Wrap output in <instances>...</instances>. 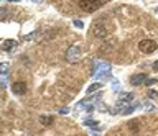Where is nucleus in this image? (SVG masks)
Segmentation results:
<instances>
[{
	"mask_svg": "<svg viewBox=\"0 0 158 136\" xmlns=\"http://www.w3.org/2000/svg\"><path fill=\"white\" fill-rule=\"evenodd\" d=\"M92 35H94L96 38H99V39H104V38L107 36V26L100 25V23L94 25V28H92Z\"/></svg>",
	"mask_w": 158,
	"mask_h": 136,
	"instance_id": "20e7f679",
	"label": "nucleus"
},
{
	"mask_svg": "<svg viewBox=\"0 0 158 136\" xmlns=\"http://www.w3.org/2000/svg\"><path fill=\"white\" fill-rule=\"evenodd\" d=\"M78 5L81 10H84V12H88V13H92V12H96L97 8L104 7V2H88V0H81Z\"/></svg>",
	"mask_w": 158,
	"mask_h": 136,
	"instance_id": "f257e3e1",
	"label": "nucleus"
},
{
	"mask_svg": "<svg viewBox=\"0 0 158 136\" xmlns=\"http://www.w3.org/2000/svg\"><path fill=\"white\" fill-rule=\"evenodd\" d=\"M97 89H100V84H94V85H91V87L88 89V92H89V94H92V92L97 90Z\"/></svg>",
	"mask_w": 158,
	"mask_h": 136,
	"instance_id": "9d476101",
	"label": "nucleus"
},
{
	"mask_svg": "<svg viewBox=\"0 0 158 136\" xmlns=\"http://www.w3.org/2000/svg\"><path fill=\"white\" fill-rule=\"evenodd\" d=\"M147 82V75L145 74H135L130 77V84L132 85H142V84Z\"/></svg>",
	"mask_w": 158,
	"mask_h": 136,
	"instance_id": "423d86ee",
	"label": "nucleus"
},
{
	"mask_svg": "<svg viewBox=\"0 0 158 136\" xmlns=\"http://www.w3.org/2000/svg\"><path fill=\"white\" fill-rule=\"evenodd\" d=\"M129 128L132 130L133 133H138V121H137V120H132V121H129Z\"/></svg>",
	"mask_w": 158,
	"mask_h": 136,
	"instance_id": "1a4fd4ad",
	"label": "nucleus"
},
{
	"mask_svg": "<svg viewBox=\"0 0 158 136\" xmlns=\"http://www.w3.org/2000/svg\"><path fill=\"white\" fill-rule=\"evenodd\" d=\"M138 48H140L142 53L150 54V53H153L158 46H157V43H155L153 39H142V41L138 43Z\"/></svg>",
	"mask_w": 158,
	"mask_h": 136,
	"instance_id": "f03ea898",
	"label": "nucleus"
},
{
	"mask_svg": "<svg viewBox=\"0 0 158 136\" xmlns=\"http://www.w3.org/2000/svg\"><path fill=\"white\" fill-rule=\"evenodd\" d=\"M15 44H17V41H15V39H5V41L2 43V49H4V51H9V49H12Z\"/></svg>",
	"mask_w": 158,
	"mask_h": 136,
	"instance_id": "0eeeda50",
	"label": "nucleus"
},
{
	"mask_svg": "<svg viewBox=\"0 0 158 136\" xmlns=\"http://www.w3.org/2000/svg\"><path fill=\"white\" fill-rule=\"evenodd\" d=\"M153 70H157V72H158V61L153 62Z\"/></svg>",
	"mask_w": 158,
	"mask_h": 136,
	"instance_id": "ddd939ff",
	"label": "nucleus"
},
{
	"mask_svg": "<svg viewBox=\"0 0 158 136\" xmlns=\"http://www.w3.org/2000/svg\"><path fill=\"white\" fill-rule=\"evenodd\" d=\"M66 59L69 62H78L81 59V48L79 46H71L66 51Z\"/></svg>",
	"mask_w": 158,
	"mask_h": 136,
	"instance_id": "7ed1b4c3",
	"label": "nucleus"
},
{
	"mask_svg": "<svg viewBox=\"0 0 158 136\" xmlns=\"http://www.w3.org/2000/svg\"><path fill=\"white\" fill-rule=\"evenodd\" d=\"M157 82H158L157 79H150V80H147L145 84H147V85H152V84H157Z\"/></svg>",
	"mask_w": 158,
	"mask_h": 136,
	"instance_id": "f8f14e48",
	"label": "nucleus"
},
{
	"mask_svg": "<svg viewBox=\"0 0 158 136\" xmlns=\"http://www.w3.org/2000/svg\"><path fill=\"white\" fill-rule=\"evenodd\" d=\"M40 121H41V125H45V126H50L54 121V118L53 116H40Z\"/></svg>",
	"mask_w": 158,
	"mask_h": 136,
	"instance_id": "6e6552de",
	"label": "nucleus"
},
{
	"mask_svg": "<svg viewBox=\"0 0 158 136\" xmlns=\"http://www.w3.org/2000/svg\"><path fill=\"white\" fill-rule=\"evenodd\" d=\"M150 99H157V97H158V94H157V92H155V90H150Z\"/></svg>",
	"mask_w": 158,
	"mask_h": 136,
	"instance_id": "9b49d317",
	"label": "nucleus"
},
{
	"mask_svg": "<svg viewBox=\"0 0 158 136\" xmlns=\"http://www.w3.org/2000/svg\"><path fill=\"white\" fill-rule=\"evenodd\" d=\"M12 90H13V94L15 95H23L26 92V84L25 82H13V85H12Z\"/></svg>",
	"mask_w": 158,
	"mask_h": 136,
	"instance_id": "39448f33",
	"label": "nucleus"
}]
</instances>
